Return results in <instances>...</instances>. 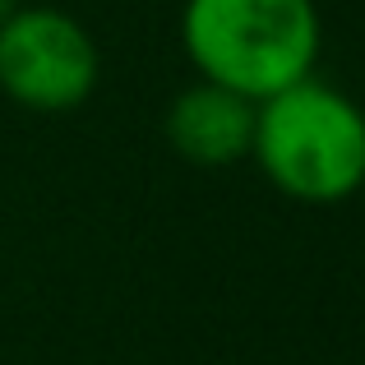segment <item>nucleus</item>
I'll return each mask as SVG.
<instances>
[{
	"label": "nucleus",
	"instance_id": "f257e3e1",
	"mask_svg": "<svg viewBox=\"0 0 365 365\" xmlns=\"http://www.w3.org/2000/svg\"><path fill=\"white\" fill-rule=\"evenodd\" d=\"M250 158L296 204H342L365 185V107L347 88L305 74L255 102Z\"/></svg>",
	"mask_w": 365,
	"mask_h": 365
},
{
	"label": "nucleus",
	"instance_id": "f03ea898",
	"mask_svg": "<svg viewBox=\"0 0 365 365\" xmlns=\"http://www.w3.org/2000/svg\"><path fill=\"white\" fill-rule=\"evenodd\" d=\"M180 46L199 79L264 102L314 74L324 19L314 0H185Z\"/></svg>",
	"mask_w": 365,
	"mask_h": 365
},
{
	"label": "nucleus",
	"instance_id": "7ed1b4c3",
	"mask_svg": "<svg viewBox=\"0 0 365 365\" xmlns=\"http://www.w3.org/2000/svg\"><path fill=\"white\" fill-rule=\"evenodd\" d=\"M102 51L74 14L19 5L0 19V93L37 116L79 111L98 93Z\"/></svg>",
	"mask_w": 365,
	"mask_h": 365
},
{
	"label": "nucleus",
	"instance_id": "20e7f679",
	"mask_svg": "<svg viewBox=\"0 0 365 365\" xmlns=\"http://www.w3.org/2000/svg\"><path fill=\"white\" fill-rule=\"evenodd\" d=\"M162 134L190 167H236L241 158H250L255 102L222 83L195 79L171 98L167 116H162Z\"/></svg>",
	"mask_w": 365,
	"mask_h": 365
},
{
	"label": "nucleus",
	"instance_id": "39448f33",
	"mask_svg": "<svg viewBox=\"0 0 365 365\" xmlns=\"http://www.w3.org/2000/svg\"><path fill=\"white\" fill-rule=\"evenodd\" d=\"M14 9H19V0H0V19H5V14H14Z\"/></svg>",
	"mask_w": 365,
	"mask_h": 365
}]
</instances>
